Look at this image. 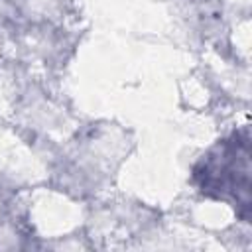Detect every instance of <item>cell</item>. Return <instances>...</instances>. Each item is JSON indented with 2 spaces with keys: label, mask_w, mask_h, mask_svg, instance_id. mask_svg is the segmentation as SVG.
Returning <instances> with one entry per match:
<instances>
[{
  "label": "cell",
  "mask_w": 252,
  "mask_h": 252,
  "mask_svg": "<svg viewBox=\"0 0 252 252\" xmlns=\"http://www.w3.org/2000/svg\"><path fill=\"white\" fill-rule=\"evenodd\" d=\"M195 181L205 195L230 199L242 220L250 219V136L248 128L219 142L195 167Z\"/></svg>",
  "instance_id": "1"
}]
</instances>
